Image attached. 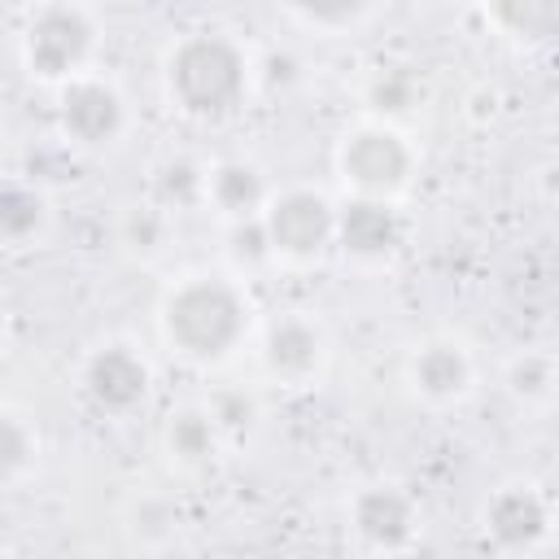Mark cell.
<instances>
[{
	"instance_id": "obj_13",
	"label": "cell",
	"mask_w": 559,
	"mask_h": 559,
	"mask_svg": "<svg viewBox=\"0 0 559 559\" xmlns=\"http://www.w3.org/2000/svg\"><path fill=\"white\" fill-rule=\"evenodd\" d=\"M205 201L214 210H223L231 223H240V218H258L266 210L271 192L253 162L231 157V162H218L214 170H205Z\"/></svg>"
},
{
	"instance_id": "obj_12",
	"label": "cell",
	"mask_w": 559,
	"mask_h": 559,
	"mask_svg": "<svg viewBox=\"0 0 559 559\" xmlns=\"http://www.w3.org/2000/svg\"><path fill=\"white\" fill-rule=\"evenodd\" d=\"M411 384L419 397L445 406L459 402L472 389V358L459 341H428L415 358H411Z\"/></svg>"
},
{
	"instance_id": "obj_17",
	"label": "cell",
	"mask_w": 559,
	"mask_h": 559,
	"mask_svg": "<svg viewBox=\"0 0 559 559\" xmlns=\"http://www.w3.org/2000/svg\"><path fill=\"white\" fill-rule=\"evenodd\" d=\"M485 17L515 39H550L559 31V4L555 0H502L485 9Z\"/></svg>"
},
{
	"instance_id": "obj_9",
	"label": "cell",
	"mask_w": 559,
	"mask_h": 559,
	"mask_svg": "<svg viewBox=\"0 0 559 559\" xmlns=\"http://www.w3.org/2000/svg\"><path fill=\"white\" fill-rule=\"evenodd\" d=\"M406 223L397 214L393 201L380 197H345V205H336V227H332V245H341L345 258L354 262H384L402 249Z\"/></svg>"
},
{
	"instance_id": "obj_11",
	"label": "cell",
	"mask_w": 559,
	"mask_h": 559,
	"mask_svg": "<svg viewBox=\"0 0 559 559\" xmlns=\"http://www.w3.org/2000/svg\"><path fill=\"white\" fill-rule=\"evenodd\" d=\"M323 332L301 314L275 319L262 336V371L280 384H310L323 367Z\"/></svg>"
},
{
	"instance_id": "obj_8",
	"label": "cell",
	"mask_w": 559,
	"mask_h": 559,
	"mask_svg": "<svg viewBox=\"0 0 559 559\" xmlns=\"http://www.w3.org/2000/svg\"><path fill=\"white\" fill-rule=\"evenodd\" d=\"M349 528L354 537L376 555H397L419 533V507L397 485H367L349 502Z\"/></svg>"
},
{
	"instance_id": "obj_26",
	"label": "cell",
	"mask_w": 559,
	"mask_h": 559,
	"mask_svg": "<svg viewBox=\"0 0 559 559\" xmlns=\"http://www.w3.org/2000/svg\"><path fill=\"white\" fill-rule=\"evenodd\" d=\"M0 559H4V555H0Z\"/></svg>"
},
{
	"instance_id": "obj_22",
	"label": "cell",
	"mask_w": 559,
	"mask_h": 559,
	"mask_svg": "<svg viewBox=\"0 0 559 559\" xmlns=\"http://www.w3.org/2000/svg\"><path fill=\"white\" fill-rule=\"evenodd\" d=\"M166 231H170V218H166L157 205H131V210L122 214V227H118L127 253H135V258H153V253H162Z\"/></svg>"
},
{
	"instance_id": "obj_7",
	"label": "cell",
	"mask_w": 559,
	"mask_h": 559,
	"mask_svg": "<svg viewBox=\"0 0 559 559\" xmlns=\"http://www.w3.org/2000/svg\"><path fill=\"white\" fill-rule=\"evenodd\" d=\"M148 384H153V371H148L144 354H135L122 341L100 345L87 358V367H83V393H87V402L100 415H114V419L135 415L148 402Z\"/></svg>"
},
{
	"instance_id": "obj_20",
	"label": "cell",
	"mask_w": 559,
	"mask_h": 559,
	"mask_svg": "<svg viewBox=\"0 0 559 559\" xmlns=\"http://www.w3.org/2000/svg\"><path fill=\"white\" fill-rule=\"evenodd\" d=\"M507 389L524 406H542L555 393V358L550 354H520L507 371Z\"/></svg>"
},
{
	"instance_id": "obj_6",
	"label": "cell",
	"mask_w": 559,
	"mask_h": 559,
	"mask_svg": "<svg viewBox=\"0 0 559 559\" xmlns=\"http://www.w3.org/2000/svg\"><path fill=\"white\" fill-rule=\"evenodd\" d=\"M57 127L74 148H109L127 127V100L109 79L79 74L61 87Z\"/></svg>"
},
{
	"instance_id": "obj_2",
	"label": "cell",
	"mask_w": 559,
	"mask_h": 559,
	"mask_svg": "<svg viewBox=\"0 0 559 559\" xmlns=\"http://www.w3.org/2000/svg\"><path fill=\"white\" fill-rule=\"evenodd\" d=\"M249 332V301L223 275H192L162 301V336L197 362L227 358Z\"/></svg>"
},
{
	"instance_id": "obj_3",
	"label": "cell",
	"mask_w": 559,
	"mask_h": 559,
	"mask_svg": "<svg viewBox=\"0 0 559 559\" xmlns=\"http://www.w3.org/2000/svg\"><path fill=\"white\" fill-rule=\"evenodd\" d=\"M96 48V17L83 4H44L22 26V61L39 83H74Z\"/></svg>"
},
{
	"instance_id": "obj_15",
	"label": "cell",
	"mask_w": 559,
	"mask_h": 559,
	"mask_svg": "<svg viewBox=\"0 0 559 559\" xmlns=\"http://www.w3.org/2000/svg\"><path fill=\"white\" fill-rule=\"evenodd\" d=\"M48 223V201L35 183L22 179H0V240L4 245H26L44 231Z\"/></svg>"
},
{
	"instance_id": "obj_10",
	"label": "cell",
	"mask_w": 559,
	"mask_h": 559,
	"mask_svg": "<svg viewBox=\"0 0 559 559\" xmlns=\"http://www.w3.org/2000/svg\"><path fill=\"white\" fill-rule=\"evenodd\" d=\"M550 533V502L533 485H502L485 502V537L507 555H528Z\"/></svg>"
},
{
	"instance_id": "obj_19",
	"label": "cell",
	"mask_w": 559,
	"mask_h": 559,
	"mask_svg": "<svg viewBox=\"0 0 559 559\" xmlns=\"http://www.w3.org/2000/svg\"><path fill=\"white\" fill-rule=\"evenodd\" d=\"M419 96H424V87H419V79L411 74V70H380L371 83H367V105H371V114H380V118H402V114H411L415 105H419Z\"/></svg>"
},
{
	"instance_id": "obj_18",
	"label": "cell",
	"mask_w": 559,
	"mask_h": 559,
	"mask_svg": "<svg viewBox=\"0 0 559 559\" xmlns=\"http://www.w3.org/2000/svg\"><path fill=\"white\" fill-rule=\"evenodd\" d=\"M284 17L323 31V35H349L354 26L376 17V4H358V0H341V4H288Z\"/></svg>"
},
{
	"instance_id": "obj_23",
	"label": "cell",
	"mask_w": 559,
	"mask_h": 559,
	"mask_svg": "<svg viewBox=\"0 0 559 559\" xmlns=\"http://www.w3.org/2000/svg\"><path fill=\"white\" fill-rule=\"evenodd\" d=\"M205 415L214 419L218 437H223V432L236 437V432H249V428H253V419H258V397L245 393V389H218V393H210Z\"/></svg>"
},
{
	"instance_id": "obj_16",
	"label": "cell",
	"mask_w": 559,
	"mask_h": 559,
	"mask_svg": "<svg viewBox=\"0 0 559 559\" xmlns=\"http://www.w3.org/2000/svg\"><path fill=\"white\" fill-rule=\"evenodd\" d=\"M197 201H205V170L192 157H166L153 170V205L170 214V210H192Z\"/></svg>"
},
{
	"instance_id": "obj_25",
	"label": "cell",
	"mask_w": 559,
	"mask_h": 559,
	"mask_svg": "<svg viewBox=\"0 0 559 559\" xmlns=\"http://www.w3.org/2000/svg\"><path fill=\"white\" fill-rule=\"evenodd\" d=\"M0 336H4V310H0Z\"/></svg>"
},
{
	"instance_id": "obj_14",
	"label": "cell",
	"mask_w": 559,
	"mask_h": 559,
	"mask_svg": "<svg viewBox=\"0 0 559 559\" xmlns=\"http://www.w3.org/2000/svg\"><path fill=\"white\" fill-rule=\"evenodd\" d=\"M166 454L179 463V467H205L218 450V428L214 419L205 415V406H179L170 419H166Z\"/></svg>"
},
{
	"instance_id": "obj_1",
	"label": "cell",
	"mask_w": 559,
	"mask_h": 559,
	"mask_svg": "<svg viewBox=\"0 0 559 559\" xmlns=\"http://www.w3.org/2000/svg\"><path fill=\"white\" fill-rule=\"evenodd\" d=\"M166 96L197 122H218L245 105L249 57L223 31H192L166 52Z\"/></svg>"
},
{
	"instance_id": "obj_4",
	"label": "cell",
	"mask_w": 559,
	"mask_h": 559,
	"mask_svg": "<svg viewBox=\"0 0 559 559\" xmlns=\"http://www.w3.org/2000/svg\"><path fill=\"white\" fill-rule=\"evenodd\" d=\"M336 166H341V179L354 188V197L393 201L411 183L415 153L389 122H367V127H354L341 140Z\"/></svg>"
},
{
	"instance_id": "obj_5",
	"label": "cell",
	"mask_w": 559,
	"mask_h": 559,
	"mask_svg": "<svg viewBox=\"0 0 559 559\" xmlns=\"http://www.w3.org/2000/svg\"><path fill=\"white\" fill-rule=\"evenodd\" d=\"M262 227H266V240H271L275 258L314 262L332 245L336 205L323 192H314V188H288V192L266 201Z\"/></svg>"
},
{
	"instance_id": "obj_24",
	"label": "cell",
	"mask_w": 559,
	"mask_h": 559,
	"mask_svg": "<svg viewBox=\"0 0 559 559\" xmlns=\"http://www.w3.org/2000/svg\"><path fill=\"white\" fill-rule=\"evenodd\" d=\"M227 258L236 266H245V271H253V266H262V262L275 258L271 253V240H266V227H262V214L258 218H240V223L227 227Z\"/></svg>"
},
{
	"instance_id": "obj_21",
	"label": "cell",
	"mask_w": 559,
	"mask_h": 559,
	"mask_svg": "<svg viewBox=\"0 0 559 559\" xmlns=\"http://www.w3.org/2000/svg\"><path fill=\"white\" fill-rule=\"evenodd\" d=\"M35 428L17 411H0V480H17L35 463Z\"/></svg>"
}]
</instances>
